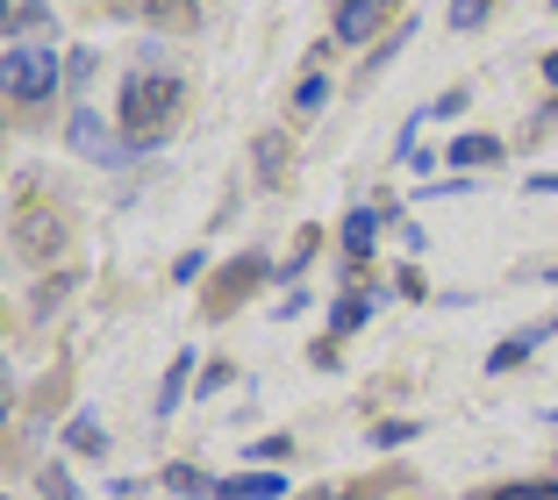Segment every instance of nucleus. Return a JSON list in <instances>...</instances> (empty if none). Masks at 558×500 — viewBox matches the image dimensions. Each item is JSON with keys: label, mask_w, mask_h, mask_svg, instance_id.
Listing matches in <instances>:
<instances>
[{"label": "nucleus", "mask_w": 558, "mask_h": 500, "mask_svg": "<svg viewBox=\"0 0 558 500\" xmlns=\"http://www.w3.org/2000/svg\"><path fill=\"white\" fill-rule=\"evenodd\" d=\"M44 493H50V500H80V493L65 486V472H44Z\"/></svg>", "instance_id": "17"}, {"label": "nucleus", "mask_w": 558, "mask_h": 500, "mask_svg": "<svg viewBox=\"0 0 558 500\" xmlns=\"http://www.w3.org/2000/svg\"><path fill=\"white\" fill-rule=\"evenodd\" d=\"M537 343H544V329H530V337H509V343H501V351L487 357V365H494V371H515V365H523L530 351H537Z\"/></svg>", "instance_id": "8"}, {"label": "nucleus", "mask_w": 558, "mask_h": 500, "mask_svg": "<svg viewBox=\"0 0 558 500\" xmlns=\"http://www.w3.org/2000/svg\"><path fill=\"white\" fill-rule=\"evenodd\" d=\"M22 236H29V251H50V215H29V222H22Z\"/></svg>", "instance_id": "15"}, {"label": "nucleus", "mask_w": 558, "mask_h": 500, "mask_svg": "<svg viewBox=\"0 0 558 500\" xmlns=\"http://www.w3.org/2000/svg\"><path fill=\"white\" fill-rule=\"evenodd\" d=\"M165 486H172V493H194V500L222 493V486H208V479H201V472H186V465H172V472H165Z\"/></svg>", "instance_id": "11"}, {"label": "nucleus", "mask_w": 558, "mask_h": 500, "mask_svg": "<svg viewBox=\"0 0 558 500\" xmlns=\"http://www.w3.org/2000/svg\"><path fill=\"white\" fill-rule=\"evenodd\" d=\"M365 315H373V307H365V301H337V329H359Z\"/></svg>", "instance_id": "16"}, {"label": "nucleus", "mask_w": 558, "mask_h": 500, "mask_svg": "<svg viewBox=\"0 0 558 500\" xmlns=\"http://www.w3.org/2000/svg\"><path fill=\"white\" fill-rule=\"evenodd\" d=\"M58 58L50 50H36V44H8V94L15 100H44L50 86H58Z\"/></svg>", "instance_id": "2"}, {"label": "nucleus", "mask_w": 558, "mask_h": 500, "mask_svg": "<svg viewBox=\"0 0 558 500\" xmlns=\"http://www.w3.org/2000/svg\"><path fill=\"white\" fill-rule=\"evenodd\" d=\"M544 80H551V86H558V50H551V58H544Z\"/></svg>", "instance_id": "19"}, {"label": "nucleus", "mask_w": 558, "mask_h": 500, "mask_svg": "<svg viewBox=\"0 0 558 500\" xmlns=\"http://www.w3.org/2000/svg\"><path fill=\"white\" fill-rule=\"evenodd\" d=\"M395 8L401 0H344V8H337V36H344V44H365V36H379L395 22Z\"/></svg>", "instance_id": "4"}, {"label": "nucleus", "mask_w": 558, "mask_h": 500, "mask_svg": "<svg viewBox=\"0 0 558 500\" xmlns=\"http://www.w3.org/2000/svg\"><path fill=\"white\" fill-rule=\"evenodd\" d=\"M409 422H379V429H373V443H379V451H395V443H409Z\"/></svg>", "instance_id": "12"}, {"label": "nucleus", "mask_w": 558, "mask_h": 500, "mask_svg": "<svg viewBox=\"0 0 558 500\" xmlns=\"http://www.w3.org/2000/svg\"><path fill=\"white\" fill-rule=\"evenodd\" d=\"M373 229H379L373 208H351L344 215V251H351V258H365V251H373Z\"/></svg>", "instance_id": "6"}, {"label": "nucleus", "mask_w": 558, "mask_h": 500, "mask_svg": "<svg viewBox=\"0 0 558 500\" xmlns=\"http://www.w3.org/2000/svg\"><path fill=\"white\" fill-rule=\"evenodd\" d=\"M308 500H337V493H308Z\"/></svg>", "instance_id": "20"}, {"label": "nucleus", "mask_w": 558, "mask_h": 500, "mask_svg": "<svg viewBox=\"0 0 558 500\" xmlns=\"http://www.w3.org/2000/svg\"><path fill=\"white\" fill-rule=\"evenodd\" d=\"M186 371H194V351H186V357H172V371H165V387H158V415H172V407H180Z\"/></svg>", "instance_id": "7"}, {"label": "nucleus", "mask_w": 558, "mask_h": 500, "mask_svg": "<svg viewBox=\"0 0 558 500\" xmlns=\"http://www.w3.org/2000/svg\"><path fill=\"white\" fill-rule=\"evenodd\" d=\"M72 150H80V158H94V164H122V158H136V144H116V136H108V122H100L94 108L72 114Z\"/></svg>", "instance_id": "3"}, {"label": "nucleus", "mask_w": 558, "mask_h": 500, "mask_svg": "<svg viewBox=\"0 0 558 500\" xmlns=\"http://www.w3.org/2000/svg\"><path fill=\"white\" fill-rule=\"evenodd\" d=\"M551 8H558V0H551Z\"/></svg>", "instance_id": "22"}, {"label": "nucleus", "mask_w": 558, "mask_h": 500, "mask_svg": "<svg viewBox=\"0 0 558 500\" xmlns=\"http://www.w3.org/2000/svg\"><path fill=\"white\" fill-rule=\"evenodd\" d=\"M451 22H459V29H473V22H487V0H451Z\"/></svg>", "instance_id": "13"}, {"label": "nucleus", "mask_w": 558, "mask_h": 500, "mask_svg": "<svg viewBox=\"0 0 558 500\" xmlns=\"http://www.w3.org/2000/svg\"><path fill=\"white\" fill-rule=\"evenodd\" d=\"M323 94H329V86H323V80H301V94H294V108H301V114H315V108H323Z\"/></svg>", "instance_id": "14"}, {"label": "nucleus", "mask_w": 558, "mask_h": 500, "mask_svg": "<svg viewBox=\"0 0 558 500\" xmlns=\"http://www.w3.org/2000/svg\"><path fill=\"white\" fill-rule=\"evenodd\" d=\"M186 100V80L180 72H165V65H144L122 80V130H130V144H158L165 130H172V114H180Z\"/></svg>", "instance_id": "1"}, {"label": "nucleus", "mask_w": 558, "mask_h": 500, "mask_svg": "<svg viewBox=\"0 0 558 500\" xmlns=\"http://www.w3.org/2000/svg\"><path fill=\"white\" fill-rule=\"evenodd\" d=\"M279 493H287L279 472H236V479H222V500H279Z\"/></svg>", "instance_id": "5"}, {"label": "nucleus", "mask_w": 558, "mask_h": 500, "mask_svg": "<svg viewBox=\"0 0 558 500\" xmlns=\"http://www.w3.org/2000/svg\"><path fill=\"white\" fill-rule=\"evenodd\" d=\"M551 279H558V265H551Z\"/></svg>", "instance_id": "21"}, {"label": "nucleus", "mask_w": 558, "mask_h": 500, "mask_svg": "<svg viewBox=\"0 0 558 500\" xmlns=\"http://www.w3.org/2000/svg\"><path fill=\"white\" fill-rule=\"evenodd\" d=\"M494 158H501L494 136H459V144H451V164H494Z\"/></svg>", "instance_id": "9"}, {"label": "nucleus", "mask_w": 558, "mask_h": 500, "mask_svg": "<svg viewBox=\"0 0 558 500\" xmlns=\"http://www.w3.org/2000/svg\"><path fill=\"white\" fill-rule=\"evenodd\" d=\"M530 186H537V194H558V172H544V179H530Z\"/></svg>", "instance_id": "18"}, {"label": "nucleus", "mask_w": 558, "mask_h": 500, "mask_svg": "<svg viewBox=\"0 0 558 500\" xmlns=\"http://www.w3.org/2000/svg\"><path fill=\"white\" fill-rule=\"evenodd\" d=\"M487 500H558V486L551 479H523V486H494Z\"/></svg>", "instance_id": "10"}]
</instances>
